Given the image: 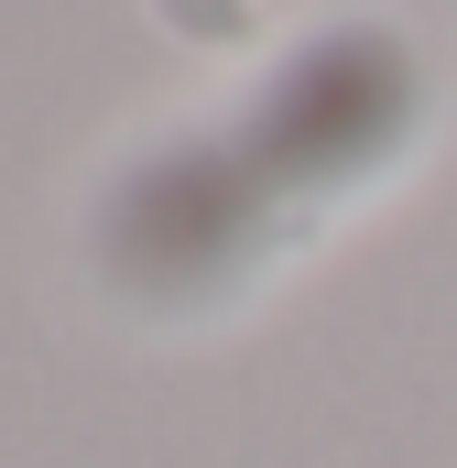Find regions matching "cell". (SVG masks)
Returning a JSON list of instances; mask_svg holds the SVG:
<instances>
[{"label": "cell", "mask_w": 457, "mask_h": 468, "mask_svg": "<svg viewBox=\"0 0 457 468\" xmlns=\"http://www.w3.org/2000/svg\"><path fill=\"white\" fill-rule=\"evenodd\" d=\"M436 131V66L392 22H316L228 110L142 142L88 207L99 283L142 316L239 305L359 197H381Z\"/></svg>", "instance_id": "cell-1"}]
</instances>
